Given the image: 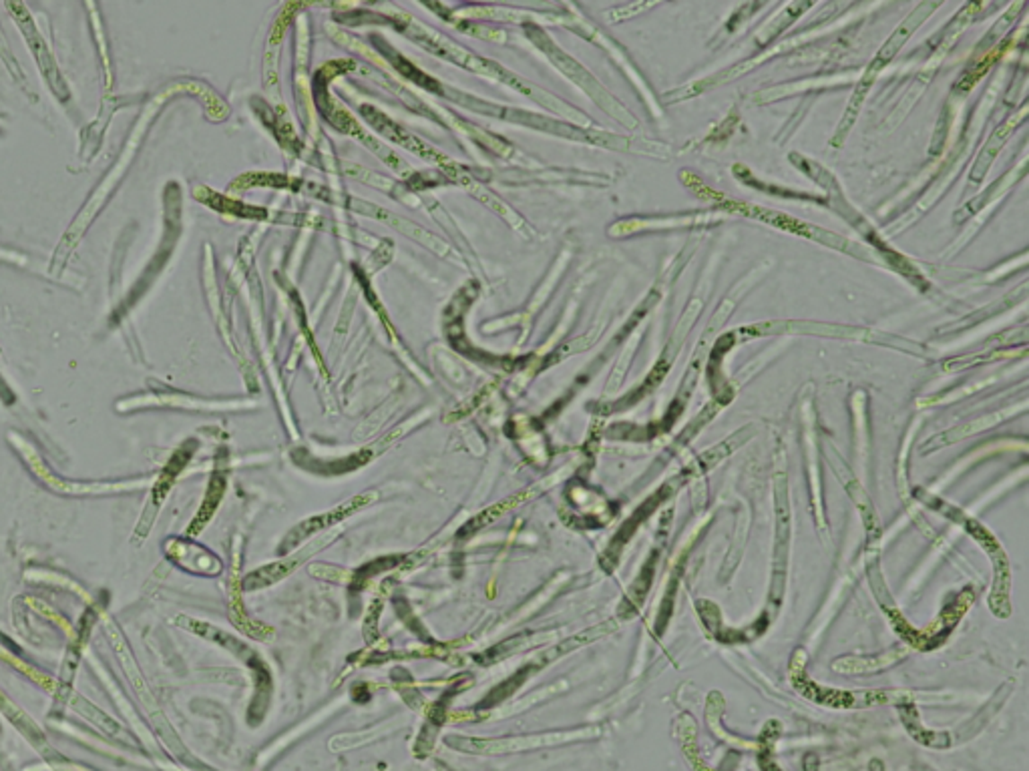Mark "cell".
Wrapping results in <instances>:
<instances>
[{
    "label": "cell",
    "mask_w": 1029,
    "mask_h": 771,
    "mask_svg": "<svg viewBox=\"0 0 1029 771\" xmlns=\"http://www.w3.org/2000/svg\"><path fill=\"white\" fill-rule=\"evenodd\" d=\"M903 655H905V651L892 649V651H889L887 655L873 657V659H840L838 663L832 665V669H837L840 673H874V671L884 669V667H889L892 663H897Z\"/></svg>",
    "instance_id": "5b68a950"
},
{
    "label": "cell",
    "mask_w": 1029,
    "mask_h": 771,
    "mask_svg": "<svg viewBox=\"0 0 1029 771\" xmlns=\"http://www.w3.org/2000/svg\"><path fill=\"white\" fill-rule=\"evenodd\" d=\"M21 29L24 31V34H27V39H29V42H31V47H32V53L37 55V61H39V65H40V68H42V73H45V76L50 81V84H53V91H55L57 95L61 97V99H67V87H65V83L61 81V75H58L57 66H55V63H53V58H50V55H49V50H45V42H42V39L37 34V29L32 27L29 19H27V21H21Z\"/></svg>",
    "instance_id": "277c9868"
},
{
    "label": "cell",
    "mask_w": 1029,
    "mask_h": 771,
    "mask_svg": "<svg viewBox=\"0 0 1029 771\" xmlns=\"http://www.w3.org/2000/svg\"><path fill=\"white\" fill-rule=\"evenodd\" d=\"M296 564H297V561H284V563H274V564H268V567H263V569H258L256 572H252V575L245 579L244 589L253 590V589L274 585V582H278L279 579L290 575Z\"/></svg>",
    "instance_id": "8992f818"
},
{
    "label": "cell",
    "mask_w": 1029,
    "mask_h": 771,
    "mask_svg": "<svg viewBox=\"0 0 1029 771\" xmlns=\"http://www.w3.org/2000/svg\"><path fill=\"white\" fill-rule=\"evenodd\" d=\"M515 502H517V499H513V501H509V502H501V504H495V507H492V509H489V510H484V512H483V514H479V517H477V518H473V520H471V522H469V525H466V527H465V528H463V533H461V536H466V535H471V533H475V530H479V528H483V527H487V525H489V522H491V520H495V518H497V517H501V512H505V510H509V509H511V507H513V504H515Z\"/></svg>",
    "instance_id": "9c48e42d"
},
{
    "label": "cell",
    "mask_w": 1029,
    "mask_h": 771,
    "mask_svg": "<svg viewBox=\"0 0 1029 771\" xmlns=\"http://www.w3.org/2000/svg\"><path fill=\"white\" fill-rule=\"evenodd\" d=\"M933 8H935V4H931V3H925V4H921V6H917L915 11H913L911 14H909V19H907L903 24H900V27H899L895 32H892V37H891L887 42H884V47L881 49V53H879L877 58H874V61H873L869 71H866L865 79H863V83H861V87L856 89V99H855L856 102L863 101L865 91H866V87H871L874 75H877V73L881 71V68H883L884 65H887L892 57L897 55V50L905 45V40H907L909 37H911L913 31H915L917 27H919V24L927 19V14H929V13L933 11Z\"/></svg>",
    "instance_id": "7a4b0ae2"
},
{
    "label": "cell",
    "mask_w": 1029,
    "mask_h": 771,
    "mask_svg": "<svg viewBox=\"0 0 1029 771\" xmlns=\"http://www.w3.org/2000/svg\"><path fill=\"white\" fill-rule=\"evenodd\" d=\"M1016 125H1017V121H1014V119H1011L1009 123H1006V125H1003V127H999V128H998V133H995V135L991 137L989 145H988V147H985V149H983V153H981L980 163H977L975 169H973V179H980V177L985 173V171H988L989 163H991V161H993V157H995V151H999L1001 143L1007 139V135L1011 133V128H1014Z\"/></svg>",
    "instance_id": "52a82bcc"
},
{
    "label": "cell",
    "mask_w": 1029,
    "mask_h": 771,
    "mask_svg": "<svg viewBox=\"0 0 1029 771\" xmlns=\"http://www.w3.org/2000/svg\"><path fill=\"white\" fill-rule=\"evenodd\" d=\"M370 501H372V494L354 496V499H350V501L344 502V504H340V507H336L334 510H330V512H326V514H316V517L302 520L300 525L294 527V528L290 530V533H288V536L284 538L282 546H279V553H284V554L290 553L292 548H296L297 545L304 543L306 538L312 536L314 533H318V530H324V528H328V527H332V525H336V522H340L342 518L350 517V514H354L359 509L367 507V504H368Z\"/></svg>",
    "instance_id": "6da1fadb"
},
{
    "label": "cell",
    "mask_w": 1029,
    "mask_h": 771,
    "mask_svg": "<svg viewBox=\"0 0 1029 771\" xmlns=\"http://www.w3.org/2000/svg\"><path fill=\"white\" fill-rule=\"evenodd\" d=\"M776 512H778V536H776V553H774V579H772V597L774 601H780L782 590H785V567L788 559V504H786V488L785 484H778L776 491Z\"/></svg>",
    "instance_id": "3957f363"
},
{
    "label": "cell",
    "mask_w": 1029,
    "mask_h": 771,
    "mask_svg": "<svg viewBox=\"0 0 1029 771\" xmlns=\"http://www.w3.org/2000/svg\"><path fill=\"white\" fill-rule=\"evenodd\" d=\"M404 559H406V556H386V559H380V561L368 563L367 567H364V569H360L359 572H356L354 582H352V589H356V587L364 585V582H367L370 577L377 575V572H382V571H386V569H393V567H396V564L401 563V561H404Z\"/></svg>",
    "instance_id": "ba28073f"
}]
</instances>
